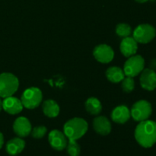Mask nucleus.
Segmentation results:
<instances>
[{
    "label": "nucleus",
    "instance_id": "obj_17",
    "mask_svg": "<svg viewBox=\"0 0 156 156\" xmlns=\"http://www.w3.org/2000/svg\"><path fill=\"white\" fill-rule=\"evenodd\" d=\"M42 109L45 116L50 118H54L57 117L60 111L59 105L55 101L51 99L44 101L42 105Z\"/></svg>",
    "mask_w": 156,
    "mask_h": 156
},
{
    "label": "nucleus",
    "instance_id": "obj_26",
    "mask_svg": "<svg viewBox=\"0 0 156 156\" xmlns=\"http://www.w3.org/2000/svg\"><path fill=\"white\" fill-rule=\"evenodd\" d=\"M136 1L139 3H145L146 2L149 1V0H136Z\"/></svg>",
    "mask_w": 156,
    "mask_h": 156
},
{
    "label": "nucleus",
    "instance_id": "obj_19",
    "mask_svg": "<svg viewBox=\"0 0 156 156\" xmlns=\"http://www.w3.org/2000/svg\"><path fill=\"white\" fill-rule=\"evenodd\" d=\"M85 107L86 111L91 115L98 116L102 111L101 103L98 99L94 97L89 98L85 101Z\"/></svg>",
    "mask_w": 156,
    "mask_h": 156
},
{
    "label": "nucleus",
    "instance_id": "obj_25",
    "mask_svg": "<svg viewBox=\"0 0 156 156\" xmlns=\"http://www.w3.org/2000/svg\"><path fill=\"white\" fill-rule=\"evenodd\" d=\"M3 145H4V136H3L2 133L0 132V149L2 148Z\"/></svg>",
    "mask_w": 156,
    "mask_h": 156
},
{
    "label": "nucleus",
    "instance_id": "obj_20",
    "mask_svg": "<svg viewBox=\"0 0 156 156\" xmlns=\"http://www.w3.org/2000/svg\"><path fill=\"white\" fill-rule=\"evenodd\" d=\"M116 33L120 37L125 38L130 36L131 33H132V29L128 24L120 23L116 27Z\"/></svg>",
    "mask_w": 156,
    "mask_h": 156
},
{
    "label": "nucleus",
    "instance_id": "obj_11",
    "mask_svg": "<svg viewBox=\"0 0 156 156\" xmlns=\"http://www.w3.org/2000/svg\"><path fill=\"white\" fill-rule=\"evenodd\" d=\"M31 123L27 117H18L13 123L14 132L21 138L27 136L31 132Z\"/></svg>",
    "mask_w": 156,
    "mask_h": 156
},
{
    "label": "nucleus",
    "instance_id": "obj_10",
    "mask_svg": "<svg viewBox=\"0 0 156 156\" xmlns=\"http://www.w3.org/2000/svg\"><path fill=\"white\" fill-rule=\"evenodd\" d=\"M140 85L143 89L152 91L156 88V73L150 68L144 69L140 78Z\"/></svg>",
    "mask_w": 156,
    "mask_h": 156
},
{
    "label": "nucleus",
    "instance_id": "obj_12",
    "mask_svg": "<svg viewBox=\"0 0 156 156\" xmlns=\"http://www.w3.org/2000/svg\"><path fill=\"white\" fill-rule=\"evenodd\" d=\"M2 109L11 115H15L22 111L23 105L20 99L10 96L2 101Z\"/></svg>",
    "mask_w": 156,
    "mask_h": 156
},
{
    "label": "nucleus",
    "instance_id": "obj_5",
    "mask_svg": "<svg viewBox=\"0 0 156 156\" xmlns=\"http://www.w3.org/2000/svg\"><path fill=\"white\" fill-rule=\"evenodd\" d=\"M152 113V105L146 100H140L132 106L130 111L131 117L136 122L149 120Z\"/></svg>",
    "mask_w": 156,
    "mask_h": 156
},
{
    "label": "nucleus",
    "instance_id": "obj_27",
    "mask_svg": "<svg viewBox=\"0 0 156 156\" xmlns=\"http://www.w3.org/2000/svg\"><path fill=\"white\" fill-rule=\"evenodd\" d=\"M2 110V101L1 98H0V112Z\"/></svg>",
    "mask_w": 156,
    "mask_h": 156
},
{
    "label": "nucleus",
    "instance_id": "obj_2",
    "mask_svg": "<svg viewBox=\"0 0 156 156\" xmlns=\"http://www.w3.org/2000/svg\"><path fill=\"white\" fill-rule=\"evenodd\" d=\"M88 124L86 120L80 117L70 119L64 124L63 133L68 140H77L87 133Z\"/></svg>",
    "mask_w": 156,
    "mask_h": 156
},
{
    "label": "nucleus",
    "instance_id": "obj_7",
    "mask_svg": "<svg viewBox=\"0 0 156 156\" xmlns=\"http://www.w3.org/2000/svg\"><path fill=\"white\" fill-rule=\"evenodd\" d=\"M156 36L155 27L149 24H142L133 30V37L137 43L146 44L150 43Z\"/></svg>",
    "mask_w": 156,
    "mask_h": 156
},
{
    "label": "nucleus",
    "instance_id": "obj_13",
    "mask_svg": "<svg viewBox=\"0 0 156 156\" xmlns=\"http://www.w3.org/2000/svg\"><path fill=\"white\" fill-rule=\"evenodd\" d=\"M120 50L125 57H130L136 53L138 50V43L133 37H125L120 43Z\"/></svg>",
    "mask_w": 156,
    "mask_h": 156
},
{
    "label": "nucleus",
    "instance_id": "obj_15",
    "mask_svg": "<svg viewBox=\"0 0 156 156\" xmlns=\"http://www.w3.org/2000/svg\"><path fill=\"white\" fill-rule=\"evenodd\" d=\"M111 119L114 122L123 124L129 120L131 117L130 111L125 105H120L114 108L111 112Z\"/></svg>",
    "mask_w": 156,
    "mask_h": 156
},
{
    "label": "nucleus",
    "instance_id": "obj_22",
    "mask_svg": "<svg viewBox=\"0 0 156 156\" xmlns=\"http://www.w3.org/2000/svg\"><path fill=\"white\" fill-rule=\"evenodd\" d=\"M121 82L122 89L124 92L129 93L133 91L134 88H135V81H134L133 78L125 76V78Z\"/></svg>",
    "mask_w": 156,
    "mask_h": 156
},
{
    "label": "nucleus",
    "instance_id": "obj_1",
    "mask_svg": "<svg viewBox=\"0 0 156 156\" xmlns=\"http://www.w3.org/2000/svg\"><path fill=\"white\" fill-rule=\"evenodd\" d=\"M134 135L142 147H152L156 143V122L149 120L140 122L136 127Z\"/></svg>",
    "mask_w": 156,
    "mask_h": 156
},
{
    "label": "nucleus",
    "instance_id": "obj_6",
    "mask_svg": "<svg viewBox=\"0 0 156 156\" xmlns=\"http://www.w3.org/2000/svg\"><path fill=\"white\" fill-rule=\"evenodd\" d=\"M145 67V59L140 55H133L129 57L123 66V72L126 76L134 78L143 72Z\"/></svg>",
    "mask_w": 156,
    "mask_h": 156
},
{
    "label": "nucleus",
    "instance_id": "obj_14",
    "mask_svg": "<svg viewBox=\"0 0 156 156\" xmlns=\"http://www.w3.org/2000/svg\"><path fill=\"white\" fill-rule=\"evenodd\" d=\"M93 128L98 134L107 136L111 131V123L106 117L98 116L93 120Z\"/></svg>",
    "mask_w": 156,
    "mask_h": 156
},
{
    "label": "nucleus",
    "instance_id": "obj_9",
    "mask_svg": "<svg viewBox=\"0 0 156 156\" xmlns=\"http://www.w3.org/2000/svg\"><path fill=\"white\" fill-rule=\"evenodd\" d=\"M48 140L51 147L56 151H62L65 149L68 143L67 137L64 133L58 129L50 131L48 135Z\"/></svg>",
    "mask_w": 156,
    "mask_h": 156
},
{
    "label": "nucleus",
    "instance_id": "obj_4",
    "mask_svg": "<svg viewBox=\"0 0 156 156\" xmlns=\"http://www.w3.org/2000/svg\"><path fill=\"white\" fill-rule=\"evenodd\" d=\"M43 99L42 91L37 87H30L24 90L21 94V101L24 108L33 110L41 105Z\"/></svg>",
    "mask_w": 156,
    "mask_h": 156
},
{
    "label": "nucleus",
    "instance_id": "obj_8",
    "mask_svg": "<svg viewBox=\"0 0 156 156\" xmlns=\"http://www.w3.org/2000/svg\"><path fill=\"white\" fill-rule=\"evenodd\" d=\"M93 55L98 62L101 63H109L114 59V51L109 45L100 44L94 49Z\"/></svg>",
    "mask_w": 156,
    "mask_h": 156
},
{
    "label": "nucleus",
    "instance_id": "obj_24",
    "mask_svg": "<svg viewBox=\"0 0 156 156\" xmlns=\"http://www.w3.org/2000/svg\"><path fill=\"white\" fill-rule=\"evenodd\" d=\"M150 69L155 70L156 69V59H153L150 62Z\"/></svg>",
    "mask_w": 156,
    "mask_h": 156
},
{
    "label": "nucleus",
    "instance_id": "obj_21",
    "mask_svg": "<svg viewBox=\"0 0 156 156\" xmlns=\"http://www.w3.org/2000/svg\"><path fill=\"white\" fill-rule=\"evenodd\" d=\"M66 150L69 156H79L81 148L80 146L76 143V140H69L66 146Z\"/></svg>",
    "mask_w": 156,
    "mask_h": 156
},
{
    "label": "nucleus",
    "instance_id": "obj_18",
    "mask_svg": "<svg viewBox=\"0 0 156 156\" xmlns=\"http://www.w3.org/2000/svg\"><path fill=\"white\" fill-rule=\"evenodd\" d=\"M123 70L118 66H111L107 69L106 77L113 83H119L125 78Z\"/></svg>",
    "mask_w": 156,
    "mask_h": 156
},
{
    "label": "nucleus",
    "instance_id": "obj_3",
    "mask_svg": "<svg viewBox=\"0 0 156 156\" xmlns=\"http://www.w3.org/2000/svg\"><path fill=\"white\" fill-rule=\"evenodd\" d=\"M19 81L18 79L10 73H3L0 74V98L12 96L18 89Z\"/></svg>",
    "mask_w": 156,
    "mask_h": 156
},
{
    "label": "nucleus",
    "instance_id": "obj_23",
    "mask_svg": "<svg viewBox=\"0 0 156 156\" xmlns=\"http://www.w3.org/2000/svg\"><path fill=\"white\" fill-rule=\"evenodd\" d=\"M47 132V129L45 126H37L31 129L32 136L34 139H41L46 135Z\"/></svg>",
    "mask_w": 156,
    "mask_h": 156
},
{
    "label": "nucleus",
    "instance_id": "obj_16",
    "mask_svg": "<svg viewBox=\"0 0 156 156\" xmlns=\"http://www.w3.org/2000/svg\"><path fill=\"white\" fill-rule=\"evenodd\" d=\"M25 147V142L21 137H15L6 143L5 150L10 155H17L21 153Z\"/></svg>",
    "mask_w": 156,
    "mask_h": 156
}]
</instances>
